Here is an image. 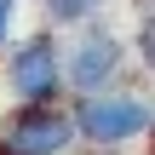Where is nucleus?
<instances>
[{
    "instance_id": "f03ea898",
    "label": "nucleus",
    "mask_w": 155,
    "mask_h": 155,
    "mask_svg": "<svg viewBox=\"0 0 155 155\" xmlns=\"http://www.w3.org/2000/svg\"><path fill=\"white\" fill-rule=\"evenodd\" d=\"M63 46L52 35H23L6 52V92L17 104H58L63 98Z\"/></svg>"
},
{
    "instance_id": "20e7f679",
    "label": "nucleus",
    "mask_w": 155,
    "mask_h": 155,
    "mask_svg": "<svg viewBox=\"0 0 155 155\" xmlns=\"http://www.w3.org/2000/svg\"><path fill=\"white\" fill-rule=\"evenodd\" d=\"M121 63H127V40H121V35H109V29H81V40H75V46H63V81H69V92H75V98L115 86Z\"/></svg>"
},
{
    "instance_id": "0eeeda50",
    "label": "nucleus",
    "mask_w": 155,
    "mask_h": 155,
    "mask_svg": "<svg viewBox=\"0 0 155 155\" xmlns=\"http://www.w3.org/2000/svg\"><path fill=\"white\" fill-rule=\"evenodd\" d=\"M138 6H155V0H138Z\"/></svg>"
},
{
    "instance_id": "f257e3e1",
    "label": "nucleus",
    "mask_w": 155,
    "mask_h": 155,
    "mask_svg": "<svg viewBox=\"0 0 155 155\" xmlns=\"http://www.w3.org/2000/svg\"><path fill=\"white\" fill-rule=\"evenodd\" d=\"M150 121H155V109H150V98H138V92H115V86H104V92L75 98V132H81V144L121 150V144L144 138Z\"/></svg>"
},
{
    "instance_id": "423d86ee",
    "label": "nucleus",
    "mask_w": 155,
    "mask_h": 155,
    "mask_svg": "<svg viewBox=\"0 0 155 155\" xmlns=\"http://www.w3.org/2000/svg\"><path fill=\"white\" fill-rule=\"evenodd\" d=\"M132 52H138V63L155 69V6H138V35H132Z\"/></svg>"
},
{
    "instance_id": "39448f33",
    "label": "nucleus",
    "mask_w": 155,
    "mask_h": 155,
    "mask_svg": "<svg viewBox=\"0 0 155 155\" xmlns=\"http://www.w3.org/2000/svg\"><path fill=\"white\" fill-rule=\"evenodd\" d=\"M104 6H109V0H40V12H46L52 29H86Z\"/></svg>"
},
{
    "instance_id": "6e6552de",
    "label": "nucleus",
    "mask_w": 155,
    "mask_h": 155,
    "mask_svg": "<svg viewBox=\"0 0 155 155\" xmlns=\"http://www.w3.org/2000/svg\"><path fill=\"white\" fill-rule=\"evenodd\" d=\"M150 132H155V121H150Z\"/></svg>"
},
{
    "instance_id": "7ed1b4c3",
    "label": "nucleus",
    "mask_w": 155,
    "mask_h": 155,
    "mask_svg": "<svg viewBox=\"0 0 155 155\" xmlns=\"http://www.w3.org/2000/svg\"><path fill=\"white\" fill-rule=\"evenodd\" d=\"M75 144H81L75 109H58V104H17V115L0 127L6 155H69Z\"/></svg>"
}]
</instances>
